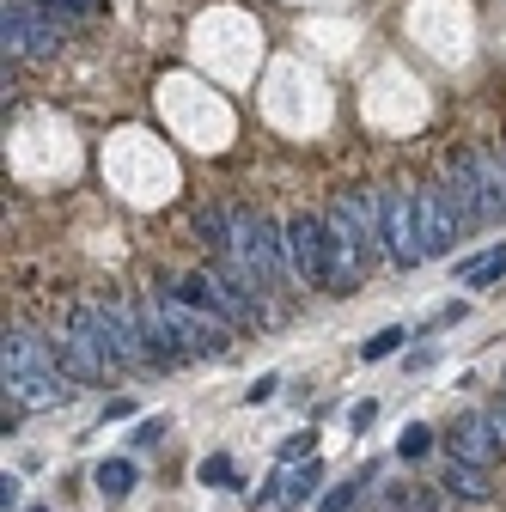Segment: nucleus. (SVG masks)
Instances as JSON below:
<instances>
[{
	"label": "nucleus",
	"instance_id": "f257e3e1",
	"mask_svg": "<svg viewBox=\"0 0 506 512\" xmlns=\"http://www.w3.org/2000/svg\"><path fill=\"white\" fill-rule=\"evenodd\" d=\"M324 232H330V281L324 293H354L372 269L378 244H385V232H378V189L372 196H336L330 214H324Z\"/></svg>",
	"mask_w": 506,
	"mask_h": 512
},
{
	"label": "nucleus",
	"instance_id": "f03ea898",
	"mask_svg": "<svg viewBox=\"0 0 506 512\" xmlns=\"http://www.w3.org/2000/svg\"><path fill=\"white\" fill-rule=\"evenodd\" d=\"M452 202L464 214V226H506V171L488 153H452Z\"/></svg>",
	"mask_w": 506,
	"mask_h": 512
},
{
	"label": "nucleus",
	"instance_id": "7ed1b4c3",
	"mask_svg": "<svg viewBox=\"0 0 506 512\" xmlns=\"http://www.w3.org/2000/svg\"><path fill=\"white\" fill-rule=\"evenodd\" d=\"M220 263H238L244 275H257L263 287H281L293 269H287V232H275V220L238 208L232 214V256H220Z\"/></svg>",
	"mask_w": 506,
	"mask_h": 512
},
{
	"label": "nucleus",
	"instance_id": "20e7f679",
	"mask_svg": "<svg viewBox=\"0 0 506 512\" xmlns=\"http://www.w3.org/2000/svg\"><path fill=\"white\" fill-rule=\"evenodd\" d=\"M153 305H159V317L171 324V336H177L183 354L220 360V354L232 348V324H226V317H214V311H202V305H189L177 287H171V293H153Z\"/></svg>",
	"mask_w": 506,
	"mask_h": 512
},
{
	"label": "nucleus",
	"instance_id": "39448f33",
	"mask_svg": "<svg viewBox=\"0 0 506 512\" xmlns=\"http://www.w3.org/2000/svg\"><path fill=\"white\" fill-rule=\"evenodd\" d=\"M55 354H61V366H68V378H74V384H104V378L116 372V354L104 348V336H98V324H92V311H86V305L61 317V330H55Z\"/></svg>",
	"mask_w": 506,
	"mask_h": 512
},
{
	"label": "nucleus",
	"instance_id": "423d86ee",
	"mask_svg": "<svg viewBox=\"0 0 506 512\" xmlns=\"http://www.w3.org/2000/svg\"><path fill=\"white\" fill-rule=\"evenodd\" d=\"M177 293L189 299V305H202V311H214V317H226V324L238 330V324H263L269 317V305L257 299V293H244L232 275H220V269H196V275H183L177 281Z\"/></svg>",
	"mask_w": 506,
	"mask_h": 512
},
{
	"label": "nucleus",
	"instance_id": "0eeeda50",
	"mask_svg": "<svg viewBox=\"0 0 506 512\" xmlns=\"http://www.w3.org/2000/svg\"><path fill=\"white\" fill-rule=\"evenodd\" d=\"M0 43H7V55H55L61 49V19L43 7V0H7V13H0Z\"/></svg>",
	"mask_w": 506,
	"mask_h": 512
},
{
	"label": "nucleus",
	"instance_id": "6e6552de",
	"mask_svg": "<svg viewBox=\"0 0 506 512\" xmlns=\"http://www.w3.org/2000/svg\"><path fill=\"white\" fill-rule=\"evenodd\" d=\"M92 311V324L104 336V348L116 354V366H141L153 372V348H147V324H141V305H86Z\"/></svg>",
	"mask_w": 506,
	"mask_h": 512
},
{
	"label": "nucleus",
	"instance_id": "1a4fd4ad",
	"mask_svg": "<svg viewBox=\"0 0 506 512\" xmlns=\"http://www.w3.org/2000/svg\"><path fill=\"white\" fill-rule=\"evenodd\" d=\"M378 232H385V256L397 269H415L421 263V220H415V196L403 189H378Z\"/></svg>",
	"mask_w": 506,
	"mask_h": 512
},
{
	"label": "nucleus",
	"instance_id": "9d476101",
	"mask_svg": "<svg viewBox=\"0 0 506 512\" xmlns=\"http://www.w3.org/2000/svg\"><path fill=\"white\" fill-rule=\"evenodd\" d=\"M415 220H421V250H427V256H446V250H452V244L470 232L446 183H427V189H415Z\"/></svg>",
	"mask_w": 506,
	"mask_h": 512
},
{
	"label": "nucleus",
	"instance_id": "9b49d317",
	"mask_svg": "<svg viewBox=\"0 0 506 512\" xmlns=\"http://www.w3.org/2000/svg\"><path fill=\"white\" fill-rule=\"evenodd\" d=\"M281 232H287V269H293V281L324 287L330 281V232H324V220L293 214Z\"/></svg>",
	"mask_w": 506,
	"mask_h": 512
},
{
	"label": "nucleus",
	"instance_id": "f8f14e48",
	"mask_svg": "<svg viewBox=\"0 0 506 512\" xmlns=\"http://www.w3.org/2000/svg\"><path fill=\"white\" fill-rule=\"evenodd\" d=\"M0 378H68V366H61V354L37 330H7V342H0Z\"/></svg>",
	"mask_w": 506,
	"mask_h": 512
},
{
	"label": "nucleus",
	"instance_id": "ddd939ff",
	"mask_svg": "<svg viewBox=\"0 0 506 512\" xmlns=\"http://www.w3.org/2000/svg\"><path fill=\"white\" fill-rule=\"evenodd\" d=\"M500 452L506 445L494 439V427H488V415H458L452 427H446V458H458V464H476V470H494L500 464Z\"/></svg>",
	"mask_w": 506,
	"mask_h": 512
},
{
	"label": "nucleus",
	"instance_id": "4468645a",
	"mask_svg": "<svg viewBox=\"0 0 506 512\" xmlns=\"http://www.w3.org/2000/svg\"><path fill=\"white\" fill-rule=\"evenodd\" d=\"M318 482H324V464H318V458H305V464H281V470H275V482L263 488V500H269V506H305L311 494H318Z\"/></svg>",
	"mask_w": 506,
	"mask_h": 512
},
{
	"label": "nucleus",
	"instance_id": "2eb2a0df",
	"mask_svg": "<svg viewBox=\"0 0 506 512\" xmlns=\"http://www.w3.org/2000/svg\"><path fill=\"white\" fill-rule=\"evenodd\" d=\"M439 488H446L452 500H470V506H488V500L500 494L488 470H476V464H458V458H446V470H439Z\"/></svg>",
	"mask_w": 506,
	"mask_h": 512
},
{
	"label": "nucleus",
	"instance_id": "dca6fc26",
	"mask_svg": "<svg viewBox=\"0 0 506 512\" xmlns=\"http://www.w3.org/2000/svg\"><path fill=\"white\" fill-rule=\"evenodd\" d=\"M13 409H61L68 403V378H0Z\"/></svg>",
	"mask_w": 506,
	"mask_h": 512
},
{
	"label": "nucleus",
	"instance_id": "f3484780",
	"mask_svg": "<svg viewBox=\"0 0 506 512\" xmlns=\"http://www.w3.org/2000/svg\"><path fill=\"white\" fill-rule=\"evenodd\" d=\"M494 281H506V244H500V250L470 256V263L458 269V287H494Z\"/></svg>",
	"mask_w": 506,
	"mask_h": 512
},
{
	"label": "nucleus",
	"instance_id": "a211bd4d",
	"mask_svg": "<svg viewBox=\"0 0 506 512\" xmlns=\"http://www.w3.org/2000/svg\"><path fill=\"white\" fill-rule=\"evenodd\" d=\"M92 482H98V494H104V500H122V494L135 488V464H129V458H104Z\"/></svg>",
	"mask_w": 506,
	"mask_h": 512
},
{
	"label": "nucleus",
	"instance_id": "6ab92c4d",
	"mask_svg": "<svg viewBox=\"0 0 506 512\" xmlns=\"http://www.w3.org/2000/svg\"><path fill=\"white\" fill-rule=\"evenodd\" d=\"M427 452H433V427L415 421V427L397 433V458H403V464H415V458H427Z\"/></svg>",
	"mask_w": 506,
	"mask_h": 512
},
{
	"label": "nucleus",
	"instance_id": "aec40b11",
	"mask_svg": "<svg viewBox=\"0 0 506 512\" xmlns=\"http://www.w3.org/2000/svg\"><path fill=\"white\" fill-rule=\"evenodd\" d=\"M202 482H208V488H238L232 458H226V452H208V458H202Z\"/></svg>",
	"mask_w": 506,
	"mask_h": 512
},
{
	"label": "nucleus",
	"instance_id": "412c9836",
	"mask_svg": "<svg viewBox=\"0 0 506 512\" xmlns=\"http://www.w3.org/2000/svg\"><path fill=\"white\" fill-rule=\"evenodd\" d=\"M403 342H409V330H403V324H391V330H378V336L360 348V360H385V354H397Z\"/></svg>",
	"mask_w": 506,
	"mask_h": 512
},
{
	"label": "nucleus",
	"instance_id": "4be33fe9",
	"mask_svg": "<svg viewBox=\"0 0 506 512\" xmlns=\"http://www.w3.org/2000/svg\"><path fill=\"white\" fill-rule=\"evenodd\" d=\"M354 500H360V482H342V488H330V494H324V506H318V512H348Z\"/></svg>",
	"mask_w": 506,
	"mask_h": 512
},
{
	"label": "nucleus",
	"instance_id": "5701e85b",
	"mask_svg": "<svg viewBox=\"0 0 506 512\" xmlns=\"http://www.w3.org/2000/svg\"><path fill=\"white\" fill-rule=\"evenodd\" d=\"M391 506H403V512H439L427 494H409V488H391Z\"/></svg>",
	"mask_w": 506,
	"mask_h": 512
},
{
	"label": "nucleus",
	"instance_id": "b1692460",
	"mask_svg": "<svg viewBox=\"0 0 506 512\" xmlns=\"http://www.w3.org/2000/svg\"><path fill=\"white\" fill-rule=\"evenodd\" d=\"M372 415H378V403H354V409H348V433H366Z\"/></svg>",
	"mask_w": 506,
	"mask_h": 512
},
{
	"label": "nucleus",
	"instance_id": "393cba45",
	"mask_svg": "<svg viewBox=\"0 0 506 512\" xmlns=\"http://www.w3.org/2000/svg\"><path fill=\"white\" fill-rule=\"evenodd\" d=\"M482 415H488V427H494V439L506 445V397H494V403H488Z\"/></svg>",
	"mask_w": 506,
	"mask_h": 512
},
{
	"label": "nucleus",
	"instance_id": "a878e982",
	"mask_svg": "<svg viewBox=\"0 0 506 512\" xmlns=\"http://www.w3.org/2000/svg\"><path fill=\"white\" fill-rule=\"evenodd\" d=\"M275 384H281V378H257V384L244 391V403H250V409H257V403H269V397H275Z\"/></svg>",
	"mask_w": 506,
	"mask_h": 512
},
{
	"label": "nucleus",
	"instance_id": "bb28decb",
	"mask_svg": "<svg viewBox=\"0 0 506 512\" xmlns=\"http://www.w3.org/2000/svg\"><path fill=\"white\" fill-rule=\"evenodd\" d=\"M19 506V476L7 470V476H0V512H13Z\"/></svg>",
	"mask_w": 506,
	"mask_h": 512
},
{
	"label": "nucleus",
	"instance_id": "cd10ccee",
	"mask_svg": "<svg viewBox=\"0 0 506 512\" xmlns=\"http://www.w3.org/2000/svg\"><path fill=\"white\" fill-rule=\"evenodd\" d=\"M43 7H61V13H98L104 0H43Z\"/></svg>",
	"mask_w": 506,
	"mask_h": 512
},
{
	"label": "nucleus",
	"instance_id": "c85d7f7f",
	"mask_svg": "<svg viewBox=\"0 0 506 512\" xmlns=\"http://www.w3.org/2000/svg\"><path fill=\"white\" fill-rule=\"evenodd\" d=\"M159 433H165V421H153V415L135 427V439H141V445H159Z\"/></svg>",
	"mask_w": 506,
	"mask_h": 512
},
{
	"label": "nucleus",
	"instance_id": "c756f323",
	"mask_svg": "<svg viewBox=\"0 0 506 512\" xmlns=\"http://www.w3.org/2000/svg\"><path fill=\"white\" fill-rule=\"evenodd\" d=\"M129 415H135V403H129V397H116V403L104 409V427H110V421H129Z\"/></svg>",
	"mask_w": 506,
	"mask_h": 512
},
{
	"label": "nucleus",
	"instance_id": "7c9ffc66",
	"mask_svg": "<svg viewBox=\"0 0 506 512\" xmlns=\"http://www.w3.org/2000/svg\"><path fill=\"white\" fill-rule=\"evenodd\" d=\"M31 512H43V506H31Z\"/></svg>",
	"mask_w": 506,
	"mask_h": 512
}]
</instances>
